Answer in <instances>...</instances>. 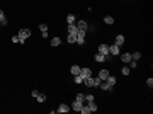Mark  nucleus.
Segmentation results:
<instances>
[{"label": "nucleus", "mask_w": 153, "mask_h": 114, "mask_svg": "<svg viewBox=\"0 0 153 114\" xmlns=\"http://www.w3.org/2000/svg\"><path fill=\"white\" fill-rule=\"evenodd\" d=\"M80 75H82V78L92 77V70H90V68H80Z\"/></svg>", "instance_id": "obj_4"}, {"label": "nucleus", "mask_w": 153, "mask_h": 114, "mask_svg": "<svg viewBox=\"0 0 153 114\" xmlns=\"http://www.w3.org/2000/svg\"><path fill=\"white\" fill-rule=\"evenodd\" d=\"M75 24H76V27H78L80 31H87V29H89V24H87L85 20H78V22H75Z\"/></svg>", "instance_id": "obj_5"}, {"label": "nucleus", "mask_w": 153, "mask_h": 114, "mask_svg": "<svg viewBox=\"0 0 153 114\" xmlns=\"http://www.w3.org/2000/svg\"><path fill=\"white\" fill-rule=\"evenodd\" d=\"M75 101H78V102H82V104H83V102H85V94H76Z\"/></svg>", "instance_id": "obj_22"}, {"label": "nucleus", "mask_w": 153, "mask_h": 114, "mask_svg": "<svg viewBox=\"0 0 153 114\" xmlns=\"http://www.w3.org/2000/svg\"><path fill=\"white\" fill-rule=\"evenodd\" d=\"M107 77H109V72H107V70H100V72H99V78H100L102 82H104Z\"/></svg>", "instance_id": "obj_11"}, {"label": "nucleus", "mask_w": 153, "mask_h": 114, "mask_svg": "<svg viewBox=\"0 0 153 114\" xmlns=\"http://www.w3.org/2000/svg\"><path fill=\"white\" fill-rule=\"evenodd\" d=\"M67 22H68V24H75V15H73V14H68Z\"/></svg>", "instance_id": "obj_23"}, {"label": "nucleus", "mask_w": 153, "mask_h": 114, "mask_svg": "<svg viewBox=\"0 0 153 114\" xmlns=\"http://www.w3.org/2000/svg\"><path fill=\"white\" fill-rule=\"evenodd\" d=\"M131 53H124V55H123V63H129L131 61Z\"/></svg>", "instance_id": "obj_15"}, {"label": "nucleus", "mask_w": 153, "mask_h": 114, "mask_svg": "<svg viewBox=\"0 0 153 114\" xmlns=\"http://www.w3.org/2000/svg\"><path fill=\"white\" fill-rule=\"evenodd\" d=\"M60 44H61L60 38H53V39H51V46H60Z\"/></svg>", "instance_id": "obj_20"}, {"label": "nucleus", "mask_w": 153, "mask_h": 114, "mask_svg": "<svg viewBox=\"0 0 153 114\" xmlns=\"http://www.w3.org/2000/svg\"><path fill=\"white\" fill-rule=\"evenodd\" d=\"M17 36H19V38H21V41L24 43L26 39H27L29 36H31V31H29V29H21V31H19V34H17Z\"/></svg>", "instance_id": "obj_1"}, {"label": "nucleus", "mask_w": 153, "mask_h": 114, "mask_svg": "<svg viewBox=\"0 0 153 114\" xmlns=\"http://www.w3.org/2000/svg\"><path fill=\"white\" fill-rule=\"evenodd\" d=\"M83 84H85L87 87H94V77H87V78H83Z\"/></svg>", "instance_id": "obj_9"}, {"label": "nucleus", "mask_w": 153, "mask_h": 114, "mask_svg": "<svg viewBox=\"0 0 153 114\" xmlns=\"http://www.w3.org/2000/svg\"><path fill=\"white\" fill-rule=\"evenodd\" d=\"M104 82H107V84H109V85H114V84H116V77H112V75H109V77H107V78H105V80H104Z\"/></svg>", "instance_id": "obj_18"}, {"label": "nucleus", "mask_w": 153, "mask_h": 114, "mask_svg": "<svg viewBox=\"0 0 153 114\" xmlns=\"http://www.w3.org/2000/svg\"><path fill=\"white\" fill-rule=\"evenodd\" d=\"M68 43H76V36H73V34H68Z\"/></svg>", "instance_id": "obj_25"}, {"label": "nucleus", "mask_w": 153, "mask_h": 114, "mask_svg": "<svg viewBox=\"0 0 153 114\" xmlns=\"http://www.w3.org/2000/svg\"><path fill=\"white\" fill-rule=\"evenodd\" d=\"M104 22L111 26V24H114V17H111V15H105V17H104Z\"/></svg>", "instance_id": "obj_19"}, {"label": "nucleus", "mask_w": 153, "mask_h": 114, "mask_svg": "<svg viewBox=\"0 0 153 114\" xmlns=\"http://www.w3.org/2000/svg\"><path fill=\"white\" fill-rule=\"evenodd\" d=\"M78 27H76V24H68V34H73V36H76L78 34Z\"/></svg>", "instance_id": "obj_3"}, {"label": "nucleus", "mask_w": 153, "mask_h": 114, "mask_svg": "<svg viewBox=\"0 0 153 114\" xmlns=\"http://www.w3.org/2000/svg\"><path fill=\"white\" fill-rule=\"evenodd\" d=\"M39 29H41V33H48V26H46V24H41Z\"/></svg>", "instance_id": "obj_27"}, {"label": "nucleus", "mask_w": 153, "mask_h": 114, "mask_svg": "<svg viewBox=\"0 0 153 114\" xmlns=\"http://www.w3.org/2000/svg\"><path fill=\"white\" fill-rule=\"evenodd\" d=\"M146 85H148V87H153V78H148V80H146Z\"/></svg>", "instance_id": "obj_32"}, {"label": "nucleus", "mask_w": 153, "mask_h": 114, "mask_svg": "<svg viewBox=\"0 0 153 114\" xmlns=\"http://www.w3.org/2000/svg\"><path fill=\"white\" fill-rule=\"evenodd\" d=\"M70 72H72V75H73V77H75V75H80V66H78V65H73Z\"/></svg>", "instance_id": "obj_13"}, {"label": "nucleus", "mask_w": 153, "mask_h": 114, "mask_svg": "<svg viewBox=\"0 0 153 114\" xmlns=\"http://www.w3.org/2000/svg\"><path fill=\"white\" fill-rule=\"evenodd\" d=\"M12 41H14V43H22V41H21V38H19V36H12Z\"/></svg>", "instance_id": "obj_33"}, {"label": "nucleus", "mask_w": 153, "mask_h": 114, "mask_svg": "<svg viewBox=\"0 0 153 114\" xmlns=\"http://www.w3.org/2000/svg\"><path fill=\"white\" fill-rule=\"evenodd\" d=\"M99 87L102 89V90H111V89H112V85H109V84H107V82H105V84H100V85H99Z\"/></svg>", "instance_id": "obj_21"}, {"label": "nucleus", "mask_w": 153, "mask_h": 114, "mask_svg": "<svg viewBox=\"0 0 153 114\" xmlns=\"http://www.w3.org/2000/svg\"><path fill=\"white\" fill-rule=\"evenodd\" d=\"M87 101H94V95L92 94H85V102Z\"/></svg>", "instance_id": "obj_31"}, {"label": "nucleus", "mask_w": 153, "mask_h": 114, "mask_svg": "<svg viewBox=\"0 0 153 114\" xmlns=\"http://www.w3.org/2000/svg\"><path fill=\"white\" fill-rule=\"evenodd\" d=\"M82 106H83V104H82V102H78V101H75V102H73V104H72V109H75V111H78V112H80V109H82Z\"/></svg>", "instance_id": "obj_14"}, {"label": "nucleus", "mask_w": 153, "mask_h": 114, "mask_svg": "<svg viewBox=\"0 0 153 114\" xmlns=\"http://www.w3.org/2000/svg\"><path fill=\"white\" fill-rule=\"evenodd\" d=\"M82 82H83L82 75H75V84H82Z\"/></svg>", "instance_id": "obj_26"}, {"label": "nucleus", "mask_w": 153, "mask_h": 114, "mask_svg": "<svg viewBox=\"0 0 153 114\" xmlns=\"http://www.w3.org/2000/svg\"><path fill=\"white\" fill-rule=\"evenodd\" d=\"M56 111L58 112H68V111H70V107H68L67 104H60V107H58Z\"/></svg>", "instance_id": "obj_12"}, {"label": "nucleus", "mask_w": 153, "mask_h": 114, "mask_svg": "<svg viewBox=\"0 0 153 114\" xmlns=\"http://www.w3.org/2000/svg\"><path fill=\"white\" fill-rule=\"evenodd\" d=\"M121 72H123V75H129V72H131V70L128 68V66H124V68H121Z\"/></svg>", "instance_id": "obj_29"}, {"label": "nucleus", "mask_w": 153, "mask_h": 114, "mask_svg": "<svg viewBox=\"0 0 153 114\" xmlns=\"http://www.w3.org/2000/svg\"><path fill=\"white\" fill-rule=\"evenodd\" d=\"M100 82H102V80H100L99 77H97V78H94V87H99V85H100Z\"/></svg>", "instance_id": "obj_28"}, {"label": "nucleus", "mask_w": 153, "mask_h": 114, "mask_svg": "<svg viewBox=\"0 0 153 114\" xmlns=\"http://www.w3.org/2000/svg\"><path fill=\"white\" fill-rule=\"evenodd\" d=\"M9 22V20H7V17H5V14L2 12V10H0V24H2V26H5V24Z\"/></svg>", "instance_id": "obj_16"}, {"label": "nucleus", "mask_w": 153, "mask_h": 114, "mask_svg": "<svg viewBox=\"0 0 153 114\" xmlns=\"http://www.w3.org/2000/svg\"><path fill=\"white\" fill-rule=\"evenodd\" d=\"M87 107L90 109V112H95V111H97V106H95V101H87Z\"/></svg>", "instance_id": "obj_7"}, {"label": "nucleus", "mask_w": 153, "mask_h": 114, "mask_svg": "<svg viewBox=\"0 0 153 114\" xmlns=\"http://www.w3.org/2000/svg\"><path fill=\"white\" fill-rule=\"evenodd\" d=\"M123 43H124V36H123V34L116 36V41H114V44H116V46H121Z\"/></svg>", "instance_id": "obj_10"}, {"label": "nucleus", "mask_w": 153, "mask_h": 114, "mask_svg": "<svg viewBox=\"0 0 153 114\" xmlns=\"http://www.w3.org/2000/svg\"><path fill=\"white\" fill-rule=\"evenodd\" d=\"M99 53H102V55L105 56V60H109V55H111V53H109V46L107 44H100L99 46Z\"/></svg>", "instance_id": "obj_2"}, {"label": "nucleus", "mask_w": 153, "mask_h": 114, "mask_svg": "<svg viewBox=\"0 0 153 114\" xmlns=\"http://www.w3.org/2000/svg\"><path fill=\"white\" fill-rule=\"evenodd\" d=\"M95 61H97V63H102V61H105V56L102 55V53H97V55H95Z\"/></svg>", "instance_id": "obj_17"}, {"label": "nucleus", "mask_w": 153, "mask_h": 114, "mask_svg": "<svg viewBox=\"0 0 153 114\" xmlns=\"http://www.w3.org/2000/svg\"><path fill=\"white\" fill-rule=\"evenodd\" d=\"M131 58H133V60H140L141 58V53H138V51L136 53H131Z\"/></svg>", "instance_id": "obj_24"}, {"label": "nucleus", "mask_w": 153, "mask_h": 114, "mask_svg": "<svg viewBox=\"0 0 153 114\" xmlns=\"http://www.w3.org/2000/svg\"><path fill=\"white\" fill-rule=\"evenodd\" d=\"M109 53L111 55H119V46H116V44L109 46Z\"/></svg>", "instance_id": "obj_8"}, {"label": "nucleus", "mask_w": 153, "mask_h": 114, "mask_svg": "<svg viewBox=\"0 0 153 114\" xmlns=\"http://www.w3.org/2000/svg\"><path fill=\"white\" fill-rule=\"evenodd\" d=\"M36 99H38V101H39V102H44V101H46V95H43V94H39V95H38V97H36Z\"/></svg>", "instance_id": "obj_30"}, {"label": "nucleus", "mask_w": 153, "mask_h": 114, "mask_svg": "<svg viewBox=\"0 0 153 114\" xmlns=\"http://www.w3.org/2000/svg\"><path fill=\"white\" fill-rule=\"evenodd\" d=\"M83 39H85V31H78V34H76V43H78V44H83Z\"/></svg>", "instance_id": "obj_6"}]
</instances>
